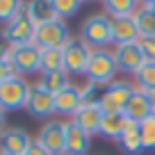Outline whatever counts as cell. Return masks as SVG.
Wrapping results in <instances>:
<instances>
[{
  "label": "cell",
  "instance_id": "obj_19",
  "mask_svg": "<svg viewBox=\"0 0 155 155\" xmlns=\"http://www.w3.org/2000/svg\"><path fill=\"white\" fill-rule=\"evenodd\" d=\"M128 126V119L126 114H105V119H103L101 123V132L98 135L105 137V139H112V141H119L123 135V130H126Z\"/></svg>",
  "mask_w": 155,
  "mask_h": 155
},
{
  "label": "cell",
  "instance_id": "obj_22",
  "mask_svg": "<svg viewBox=\"0 0 155 155\" xmlns=\"http://www.w3.org/2000/svg\"><path fill=\"white\" fill-rule=\"evenodd\" d=\"M105 14H110L112 18H121V16H135V12L139 9L135 0H107L105 5Z\"/></svg>",
  "mask_w": 155,
  "mask_h": 155
},
{
  "label": "cell",
  "instance_id": "obj_34",
  "mask_svg": "<svg viewBox=\"0 0 155 155\" xmlns=\"http://www.w3.org/2000/svg\"><path fill=\"white\" fill-rule=\"evenodd\" d=\"M144 7H146L148 12H153V14H155V0H146V2H144Z\"/></svg>",
  "mask_w": 155,
  "mask_h": 155
},
{
  "label": "cell",
  "instance_id": "obj_3",
  "mask_svg": "<svg viewBox=\"0 0 155 155\" xmlns=\"http://www.w3.org/2000/svg\"><path fill=\"white\" fill-rule=\"evenodd\" d=\"M30 87H32V84H30L23 75H18V73L7 78L5 82L0 84V107L5 112L25 110L28 98H30Z\"/></svg>",
  "mask_w": 155,
  "mask_h": 155
},
{
  "label": "cell",
  "instance_id": "obj_29",
  "mask_svg": "<svg viewBox=\"0 0 155 155\" xmlns=\"http://www.w3.org/2000/svg\"><path fill=\"white\" fill-rule=\"evenodd\" d=\"M80 91H82V105H89V103H98V101H101L105 87H103V84H98V82L87 80V82L80 87Z\"/></svg>",
  "mask_w": 155,
  "mask_h": 155
},
{
  "label": "cell",
  "instance_id": "obj_18",
  "mask_svg": "<svg viewBox=\"0 0 155 155\" xmlns=\"http://www.w3.org/2000/svg\"><path fill=\"white\" fill-rule=\"evenodd\" d=\"M116 144H119V148H121L123 153H128V155L141 153L144 146H141V128H139V123L128 121V126H126V130H123L121 139L116 141Z\"/></svg>",
  "mask_w": 155,
  "mask_h": 155
},
{
  "label": "cell",
  "instance_id": "obj_14",
  "mask_svg": "<svg viewBox=\"0 0 155 155\" xmlns=\"http://www.w3.org/2000/svg\"><path fill=\"white\" fill-rule=\"evenodd\" d=\"M82 107V91L78 84H68L62 91L55 94V112L64 116H75Z\"/></svg>",
  "mask_w": 155,
  "mask_h": 155
},
{
  "label": "cell",
  "instance_id": "obj_17",
  "mask_svg": "<svg viewBox=\"0 0 155 155\" xmlns=\"http://www.w3.org/2000/svg\"><path fill=\"white\" fill-rule=\"evenodd\" d=\"M89 148H91V135H87L73 121H66V153L68 155H87Z\"/></svg>",
  "mask_w": 155,
  "mask_h": 155
},
{
  "label": "cell",
  "instance_id": "obj_13",
  "mask_svg": "<svg viewBox=\"0 0 155 155\" xmlns=\"http://www.w3.org/2000/svg\"><path fill=\"white\" fill-rule=\"evenodd\" d=\"M105 119V112L98 103H89V105H82L78 110V114L73 116L71 121L75 126H80L87 135H98L101 132V123Z\"/></svg>",
  "mask_w": 155,
  "mask_h": 155
},
{
  "label": "cell",
  "instance_id": "obj_21",
  "mask_svg": "<svg viewBox=\"0 0 155 155\" xmlns=\"http://www.w3.org/2000/svg\"><path fill=\"white\" fill-rule=\"evenodd\" d=\"M62 68H64L62 48H41V73L62 71Z\"/></svg>",
  "mask_w": 155,
  "mask_h": 155
},
{
  "label": "cell",
  "instance_id": "obj_10",
  "mask_svg": "<svg viewBox=\"0 0 155 155\" xmlns=\"http://www.w3.org/2000/svg\"><path fill=\"white\" fill-rule=\"evenodd\" d=\"M37 141L50 155H66V123L64 121H48L39 130Z\"/></svg>",
  "mask_w": 155,
  "mask_h": 155
},
{
  "label": "cell",
  "instance_id": "obj_11",
  "mask_svg": "<svg viewBox=\"0 0 155 155\" xmlns=\"http://www.w3.org/2000/svg\"><path fill=\"white\" fill-rule=\"evenodd\" d=\"M114 57H116V64H119V73H130V75H137L139 68L146 64V57H144V53H141L139 44L116 46Z\"/></svg>",
  "mask_w": 155,
  "mask_h": 155
},
{
  "label": "cell",
  "instance_id": "obj_33",
  "mask_svg": "<svg viewBox=\"0 0 155 155\" xmlns=\"http://www.w3.org/2000/svg\"><path fill=\"white\" fill-rule=\"evenodd\" d=\"M146 91V96H148V101L153 103V107H155V89H144Z\"/></svg>",
  "mask_w": 155,
  "mask_h": 155
},
{
  "label": "cell",
  "instance_id": "obj_5",
  "mask_svg": "<svg viewBox=\"0 0 155 155\" xmlns=\"http://www.w3.org/2000/svg\"><path fill=\"white\" fill-rule=\"evenodd\" d=\"M62 53H64V71H66L68 75H87L91 48L84 44L82 39L71 37L68 44L62 48Z\"/></svg>",
  "mask_w": 155,
  "mask_h": 155
},
{
  "label": "cell",
  "instance_id": "obj_27",
  "mask_svg": "<svg viewBox=\"0 0 155 155\" xmlns=\"http://www.w3.org/2000/svg\"><path fill=\"white\" fill-rule=\"evenodd\" d=\"M139 128H141V146H144V150H155V114L144 119L139 123Z\"/></svg>",
  "mask_w": 155,
  "mask_h": 155
},
{
  "label": "cell",
  "instance_id": "obj_32",
  "mask_svg": "<svg viewBox=\"0 0 155 155\" xmlns=\"http://www.w3.org/2000/svg\"><path fill=\"white\" fill-rule=\"evenodd\" d=\"M25 155H50V153H48V150H46V148H44L41 144H39L37 139H34V144L30 146V150H28Z\"/></svg>",
  "mask_w": 155,
  "mask_h": 155
},
{
  "label": "cell",
  "instance_id": "obj_1",
  "mask_svg": "<svg viewBox=\"0 0 155 155\" xmlns=\"http://www.w3.org/2000/svg\"><path fill=\"white\" fill-rule=\"evenodd\" d=\"M80 39L91 50L114 44V39H112V16L101 12V14H91L89 18H84L82 25H80Z\"/></svg>",
  "mask_w": 155,
  "mask_h": 155
},
{
  "label": "cell",
  "instance_id": "obj_23",
  "mask_svg": "<svg viewBox=\"0 0 155 155\" xmlns=\"http://www.w3.org/2000/svg\"><path fill=\"white\" fill-rule=\"evenodd\" d=\"M135 23H137V30H139V39L155 37V14L148 12L144 5H139V9L135 12Z\"/></svg>",
  "mask_w": 155,
  "mask_h": 155
},
{
  "label": "cell",
  "instance_id": "obj_4",
  "mask_svg": "<svg viewBox=\"0 0 155 155\" xmlns=\"http://www.w3.org/2000/svg\"><path fill=\"white\" fill-rule=\"evenodd\" d=\"M2 39L9 48H21V46H32L37 39V23L30 18L28 9H23L12 23L5 25Z\"/></svg>",
  "mask_w": 155,
  "mask_h": 155
},
{
  "label": "cell",
  "instance_id": "obj_36",
  "mask_svg": "<svg viewBox=\"0 0 155 155\" xmlns=\"http://www.w3.org/2000/svg\"><path fill=\"white\" fill-rule=\"evenodd\" d=\"M0 155H7V153H0Z\"/></svg>",
  "mask_w": 155,
  "mask_h": 155
},
{
  "label": "cell",
  "instance_id": "obj_20",
  "mask_svg": "<svg viewBox=\"0 0 155 155\" xmlns=\"http://www.w3.org/2000/svg\"><path fill=\"white\" fill-rule=\"evenodd\" d=\"M25 9H28L30 18H32L37 25H41V23H48V21L57 18V14H55V5H53V0H32V2H25Z\"/></svg>",
  "mask_w": 155,
  "mask_h": 155
},
{
  "label": "cell",
  "instance_id": "obj_16",
  "mask_svg": "<svg viewBox=\"0 0 155 155\" xmlns=\"http://www.w3.org/2000/svg\"><path fill=\"white\" fill-rule=\"evenodd\" d=\"M123 114H126L128 121L141 123L144 119H148L150 114H155V107H153V103L148 101L144 89H135V94H132V98H130V103H128Z\"/></svg>",
  "mask_w": 155,
  "mask_h": 155
},
{
  "label": "cell",
  "instance_id": "obj_9",
  "mask_svg": "<svg viewBox=\"0 0 155 155\" xmlns=\"http://www.w3.org/2000/svg\"><path fill=\"white\" fill-rule=\"evenodd\" d=\"M25 110L34 116V119H50L55 112V94L46 87L44 82H34L30 87V98Z\"/></svg>",
  "mask_w": 155,
  "mask_h": 155
},
{
  "label": "cell",
  "instance_id": "obj_28",
  "mask_svg": "<svg viewBox=\"0 0 155 155\" xmlns=\"http://www.w3.org/2000/svg\"><path fill=\"white\" fill-rule=\"evenodd\" d=\"M55 5V14H57V18L66 21L68 16H75L78 12L82 9V2L80 0H53Z\"/></svg>",
  "mask_w": 155,
  "mask_h": 155
},
{
  "label": "cell",
  "instance_id": "obj_2",
  "mask_svg": "<svg viewBox=\"0 0 155 155\" xmlns=\"http://www.w3.org/2000/svg\"><path fill=\"white\" fill-rule=\"evenodd\" d=\"M116 73H119V64H116L114 50L107 48H96L91 50V57H89V66H87V80L98 82L103 87H110L114 82Z\"/></svg>",
  "mask_w": 155,
  "mask_h": 155
},
{
  "label": "cell",
  "instance_id": "obj_30",
  "mask_svg": "<svg viewBox=\"0 0 155 155\" xmlns=\"http://www.w3.org/2000/svg\"><path fill=\"white\" fill-rule=\"evenodd\" d=\"M137 44H139L146 62H155V37H141Z\"/></svg>",
  "mask_w": 155,
  "mask_h": 155
},
{
  "label": "cell",
  "instance_id": "obj_26",
  "mask_svg": "<svg viewBox=\"0 0 155 155\" xmlns=\"http://www.w3.org/2000/svg\"><path fill=\"white\" fill-rule=\"evenodd\" d=\"M137 89H155V62H146L135 75Z\"/></svg>",
  "mask_w": 155,
  "mask_h": 155
},
{
  "label": "cell",
  "instance_id": "obj_31",
  "mask_svg": "<svg viewBox=\"0 0 155 155\" xmlns=\"http://www.w3.org/2000/svg\"><path fill=\"white\" fill-rule=\"evenodd\" d=\"M12 75H16L14 66H12L9 62H5V59H0V84L5 82L7 78H12Z\"/></svg>",
  "mask_w": 155,
  "mask_h": 155
},
{
  "label": "cell",
  "instance_id": "obj_6",
  "mask_svg": "<svg viewBox=\"0 0 155 155\" xmlns=\"http://www.w3.org/2000/svg\"><path fill=\"white\" fill-rule=\"evenodd\" d=\"M135 89L137 87L130 82H112L110 87H105L98 105L103 107L105 114H123L130 98H132V94H135Z\"/></svg>",
  "mask_w": 155,
  "mask_h": 155
},
{
  "label": "cell",
  "instance_id": "obj_25",
  "mask_svg": "<svg viewBox=\"0 0 155 155\" xmlns=\"http://www.w3.org/2000/svg\"><path fill=\"white\" fill-rule=\"evenodd\" d=\"M25 9V5L21 0H0V23H12L21 12Z\"/></svg>",
  "mask_w": 155,
  "mask_h": 155
},
{
  "label": "cell",
  "instance_id": "obj_8",
  "mask_svg": "<svg viewBox=\"0 0 155 155\" xmlns=\"http://www.w3.org/2000/svg\"><path fill=\"white\" fill-rule=\"evenodd\" d=\"M71 39V32H68L66 21L62 18H53L48 23L37 25V39L34 44L39 48H64Z\"/></svg>",
  "mask_w": 155,
  "mask_h": 155
},
{
  "label": "cell",
  "instance_id": "obj_35",
  "mask_svg": "<svg viewBox=\"0 0 155 155\" xmlns=\"http://www.w3.org/2000/svg\"><path fill=\"white\" fill-rule=\"evenodd\" d=\"M5 130V110L0 107V132Z\"/></svg>",
  "mask_w": 155,
  "mask_h": 155
},
{
  "label": "cell",
  "instance_id": "obj_24",
  "mask_svg": "<svg viewBox=\"0 0 155 155\" xmlns=\"http://www.w3.org/2000/svg\"><path fill=\"white\" fill-rule=\"evenodd\" d=\"M41 82L46 84V87L50 89L53 94L62 91L64 87H68L71 84V75H68L66 71H50V73H41Z\"/></svg>",
  "mask_w": 155,
  "mask_h": 155
},
{
  "label": "cell",
  "instance_id": "obj_37",
  "mask_svg": "<svg viewBox=\"0 0 155 155\" xmlns=\"http://www.w3.org/2000/svg\"><path fill=\"white\" fill-rule=\"evenodd\" d=\"M66 155H68V153H66Z\"/></svg>",
  "mask_w": 155,
  "mask_h": 155
},
{
  "label": "cell",
  "instance_id": "obj_15",
  "mask_svg": "<svg viewBox=\"0 0 155 155\" xmlns=\"http://www.w3.org/2000/svg\"><path fill=\"white\" fill-rule=\"evenodd\" d=\"M112 39L116 46L123 44H137L139 41V30H137L135 16H121L112 18Z\"/></svg>",
  "mask_w": 155,
  "mask_h": 155
},
{
  "label": "cell",
  "instance_id": "obj_12",
  "mask_svg": "<svg viewBox=\"0 0 155 155\" xmlns=\"http://www.w3.org/2000/svg\"><path fill=\"white\" fill-rule=\"evenodd\" d=\"M32 137L23 128H5L0 132V153L7 155H25L32 146Z\"/></svg>",
  "mask_w": 155,
  "mask_h": 155
},
{
  "label": "cell",
  "instance_id": "obj_7",
  "mask_svg": "<svg viewBox=\"0 0 155 155\" xmlns=\"http://www.w3.org/2000/svg\"><path fill=\"white\" fill-rule=\"evenodd\" d=\"M5 62H9L18 75L39 73V71H41V48H39L37 44L21 46V48H9Z\"/></svg>",
  "mask_w": 155,
  "mask_h": 155
}]
</instances>
